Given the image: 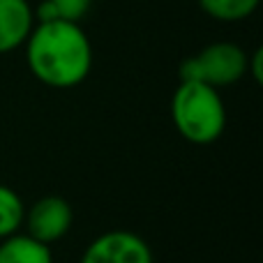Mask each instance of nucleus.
<instances>
[{"label":"nucleus","mask_w":263,"mask_h":263,"mask_svg":"<svg viewBox=\"0 0 263 263\" xmlns=\"http://www.w3.org/2000/svg\"><path fill=\"white\" fill-rule=\"evenodd\" d=\"M26 58L32 77L49 88H74L92 67V46L74 21H46L32 26L26 40Z\"/></svg>","instance_id":"1"},{"label":"nucleus","mask_w":263,"mask_h":263,"mask_svg":"<svg viewBox=\"0 0 263 263\" xmlns=\"http://www.w3.org/2000/svg\"><path fill=\"white\" fill-rule=\"evenodd\" d=\"M171 118L190 143L208 145L227 127V109L217 88L201 81H180L171 100Z\"/></svg>","instance_id":"2"},{"label":"nucleus","mask_w":263,"mask_h":263,"mask_svg":"<svg viewBox=\"0 0 263 263\" xmlns=\"http://www.w3.org/2000/svg\"><path fill=\"white\" fill-rule=\"evenodd\" d=\"M245 74L247 53L233 42H215L180 65V81H201L213 88L233 86Z\"/></svg>","instance_id":"3"},{"label":"nucleus","mask_w":263,"mask_h":263,"mask_svg":"<svg viewBox=\"0 0 263 263\" xmlns=\"http://www.w3.org/2000/svg\"><path fill=\"white\" fill-rule=\"evenodd\" d=\"M81 263H153V252L141 236L116 229L95 238L83 252Z\"/></svg>","instance_id":"4"},{"label":"nucleus","mask_w":263,"mask_h":263,"mask_svg":"<svg viewBox=\"0 0 263 263\" xmlns=\"http://www.w3.org/2000/svg\"><path fill=\"white\" fill-rule=\"evenodd\" d=\"M26 229L28 236H32L35 240L51 245V242L60 240L69 233L74 222V213L72 205L63 199V196H42L37 199L30 208L26 210Z\"/></svg>","instance_id":"5"},{"label":"nucleus","mask_w":263,"mask_h":263,"mask_svg":"<svg viewBox=\"0 0 263 263\" xmlns=\"http://www.w3.org/2000/svg\"><path fill=\"white\" fill-rule=\"evenodd\" d=\"M32 21L35 16L28 0H0V53L26 44Z\"/></svg>","instance_id":"6"},{"label":"nucleus","mask_w":263,"mask_h":263,"mask_svg":"<svg viewBox=\"0 0 263 263\" xmlns=\"http://www.w3.org/2000/svg\"><path fill=\"white\" fill-rule=\"evenodd\" d=\"M0 263H53V254L49 245L16 231L0 240Z\"/></svg>","instance_id":"7"},{"label":"nucleus","mask_w":263,"mask_h":263,"mask_svg":"<svg viewBox=\"0 0 263 263\" xmlns=\"http://www.w3.org/2000/svg\"><path fill=\"white\" fill-rule=\"evenodd\" d=\"M259 3L261 0H199L201 9L208 16L224 23L242 21V18L252 16L259 7Z\"/></svg>","instance_id":"8"},{"label":"nucleus","mask_w":263,"mask_h":263,"mask_svg":"<svg viewBox=\"0 0 263 263\" xmlns=\"http://www.w3.org/2000/svg\"><path fill=\"white\" fill-rule=\"evenodd\" d=\"M26 205L21 196L7 185H0V240L12 233H16L23 227Z\"/></svg>","instance_id":"9"},{"label":"nucleus","mask_w":263,"mask_h":263,"mask_svg":"<svg viewBox=\"0 0 263 263\" xmlns=\"http://www.w3.org/2000/svg\"><path fill=\"white\" fill-rule=\"evenodd\" d=\"M49 3L55 7V12H58V16L63 18V21L79 23L88 14L92 0H49Z\"/></svg>","instance_id":"10"},{"label":"nucleus","mask_w":263,"mask_h":263,"mask_svg":"<svg viewBox=\"0 0 263 263\" xmlns=\"http://www.w3.org/2000/svg\"><path fill=\"white\" fill-rule=\"evenodd\" d=\"M261 60H263V51L256 49L254 53H252V60L247 58V72H252V77H254L256 83L263 81V69H261Z\"/></svg>","instance_id":"11"}]
</instances>
